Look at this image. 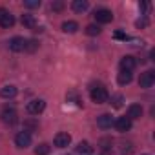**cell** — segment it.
<instances>
[{"label": "cell", "mask_w": 155, "mask_h": 155, "mask_svg": "<svg viewBox=\"0 0 155 155\" xmlns=\"http://www.w3.org/2000/svg\"><path fill=\"white\" fill-rule=\"evenodd\" d=\"M108 99H110V95H108L106 88L99 86V88H93L91 90V101L95 104H104V102H108Z\"/></svg>", "instance_id": "obj_1"}, {"label": "cell", "mask_w": 155, "mask_h": 155, "mask_svg": "<svg viewBox=\"0 0 155 155\" xmlns=\"http://www.w3.org/2000/svg\"><path fill=\"white\" fill-rule=\"evenodd\" d=\"M95 20L99 24H108V22L113 20V13L110 9H106V8H101V9L95 11Z\"/></svg>", "instance_id": "obj_2"}, {"label": "cell", "mask_w": 155, "mask_h": 155, "mask_svg": "<svg viewBox=\"0 0 155 155\" xmlns=\"http://www.w3.org/2000/svg\"><path fill=\"white\" fill-rule=\"evenodd\" d=\"M44 108H46V102H44L42 99H35V101L28 102V113H31V115H38V113H42Z\"/></svg>", "instance_id": "obj_3"}, {"label": "cell", "mask_w": 155, "mask_h": 155, "mask_svg": "<svg viewBox=\"0 0 155 155\" xmlns=\"http://www.w3.org/2000/svg\"><path fill=\"white\" fill-rule=\"evenodd\" d=\"M153 84H155V73L153 71H144L139 79V86L140 88H151Z\"/></svg>", "instance_id": "obj_4"}, {"label": "cell", "mask_w": 155, "mask_h": 155, "mask_svg": "<svg viewBox=\"0 0 155 155\" xmlns=\"http://www.w3.org/2000/svg\"><path fill=\"white\" fill-rule=\"evenodd\" d=\"M15 144H17L18 148H28V146L31 144V133H28V131H18L17 137H15Z\"/></svg>", "instance_id": "obj_5"}, {"label": "cell", "mask_w": 155, "mask_h": 155, "mask_svg": "<svg viewBox=\"0 0 155 155\" xmlns=\"http://www.w3.org/2000/svg\"><path fill=\"white\" fill-rule=\"evenodd\" d=\"M135 66H137V60H135V57H131V55H126V57H122L120 58V69L122 71H133L135 69Z\"/></svg>", "instance_id": "obj_6"}, {"label": "cell", "mask_w": 155, "mask_h": 155, "mask_svg": "<svg viewBox=\"0 0 155 155\" xmlns=\"http://www.w3.org/2000/svg\"><path fill=\"white\" fill-rule=\"evenodd\" d=\"M53 142H55L57 148H66V146H69V142H71V135L60 131V133L55 135V140H53Z\"/></svg>", "instance_id": "obj_7"}, {"label": "cell", "mask_w": 155, "mask_h": 155, "mask_svg": "<svg viewBox=\"0 0 155 155\" xmlns=\"http://www.w3.org/2000/svg\"><path fill=\"white\" fill-rule=\"evenodd\" d=\"M24 48H26V38H22V37H13V38L9 40V49H11V51L18 53V51H24Z\"/></svg>", "instance_id": "obj_8"}, {"label": "cell", "mask_w": 155, "mask_h": 155, "mask_svg": "<svg viewBox=\"0 0 155 155\" xmlns=\"http://www.w3.org/2000/svg\"><path fill=\"white\" fill-rule=\"evenodd\" d=\"M111 124H113V117L110 113H102L101 117H97V126L101 130H108V128H111Z\"/></svg>", "instance_id": "obj_9"}, {"label": "cell", "mask_w": 155, "mask_h": 155, "mask_svg": "<svg viewBox=\"0 0 155 155\" xmlns=\"http://www.w3.org/2000/svg\"><path fill=\"white\" fill-rule=\"evenodd\" d=\"M113 124H115L117 131H120V133H124V131L131 130V120H130L128 117H119V119H117Z\"/></svg>", "instance_id": "obj_10"}, {"label": "cell", "mask_w": 155, "mask_h": 155, "mask_svg": "<svg viewBox=\"0 0 155 155\" xmlns=\"http://www.w3.org/2000/svg\"><path fill=\"white\" fill-rule=\"evenodd\" d=\"M2 120H4L6 124L13 126V124L18 120V115H17L15 110H4V111H2Z\"/></svg>", "instance_id": "obj_11"}, {"label": "cell", "mask_w": 155, "mask_h": 155, "mask_svg": "<svg viewBox=\"0 0 155 155\" xmlns=\"http://www.w3.org/2000/svg\"><path fill=\"white\" fill-rule=\"evenodd\" d=\"M142 117V106L140 104H131L128 108V119L133 120V119H140Z\"/></svg>", "instance_id": "obj_12"}, {"label": "cell", "mask_w": 155, "mask_h": 155, "mask_svg": "<svg viewBox=\"0 0 155 155\" xmlns=\"http://www.w3.org/2000/svg\"><path fill=\"white\" fill-rule=\"evenodd\" d=\"M0 26H2L4 29H9V28H13L15 26V17L8 11V13H4L2 17H0Z\"/></svg>", "instance_id": "obj_13"}, {"label": "cell", "mask_w": 155, "mask_h": 155, "mask_svg": "<svg viewBox=\"0 0 155 155\" xmlns=\"http://www.w3.org/2000/svg\"><path fill=\"white\" fill-rule=\"evenodd\" d=\"M88 8H90V4L86 0H73L71 2V9L75 13H84V11H88Z\"/></svg>", "instance_id": "obj_14"}, {"label": "cell", "mask_w": 155, "mask_h": 155, "mask_svg": "<svg viewBox=\"0 0 155 155\" xmlns=\"http://www.w3.org/2000/svg\"><path fill=\"white\" fill-rule=\"evenodd\" d=\"M17 95V88L15 86H4L2 90H0V97L2 99H13Z\"/></svg>", "instance_id": "obj_15"}, {"label": "cell", "mask_w": 155, "mask_h": 155, "mask_svg": "<svg viewBox=\"0 0 155 155\" xmlns=\"http://www.w3.org/2000/svg\"><path fill=\"white\" fill-rule=\"evenodd\" d=\"M117 82H119L120 86L130 84V82H131V73H130V71H120L119 77H117Z\"/></svg>", "instance_id": "obj_16"}, {"label": "cell", "mask_w": 155, "mask_h": 155, "mask_svg": "<svg viewBox=\"0 0 155 155\" xmlns=\"http://www.w3.org/2000/svg\"><path fill=\"white\" fill-rule=\"evenodd\" d=\"M22 24H24L26 28H29V29H33V31H35L37 20H35V17H33V15H22Z\"/></svg>", "instance_id": "obj_17"}, {"label": "cell", "mask_w": 155, "mask_h": 155, "mask_svg": "<svg viewBox=\"0 0 155 155\" xmlns=\"http://www.w3.org/2000/svg\"><path fill=\"white\" fill-rule=\"evenodd\" d=\"M77 29H79V24L73 22V20H68V22L62 24V31H64V33H75Z\"/></svg>", "instance_id": "obj_18"}, {"label": "cell", "mask_w": 155, "mask_h": 155, "mask_svg": "<svg viewBox=\"0 0 155 155\" xmlns=\"http://www.w3.org/2000/svg\"><path fill=\"white\" fill-rule=\"evenodd\" d=\"M75 150H77V153H81V155H88L91 151V146H90V142H79V146H77Z\"/></svg>", "instance_id": "obj_19"}, {"label": "cell", "mask_w": 155, "mask_h": 155, "mask_svg": "<svg viewBox=\"0 0 155 155\" xmlns=\"http://www.w3.org/2000/svg\"><path fill=\"white\" fill-rule=\"evenodd\" d=\"M49 144H46V142H42V144H38L37 148H35V155H48L49 153Z\"/></svg>", "instance_id": "obj_20"}, {"label": "cell", "mask_w": 155, "mask_h": 155, "mask_svg": "<svg viewBox=\"0 0 155 155\" xmlns=\"http://www.w3.org/2000/svg\"><path fill=\"white\" fill-rule=\"evenodd\" d=\"M86 33H88L90 37H95V35L101 33V28H99L97 24H90V26H86Z\"/></svg>", "instance_id": "obj_21"}, {"label": "cell", "mask_w": 155, "mask_h": 155, "mask_svg": "<svg viewBox=\"0 0 155 155\" xmlns=\"http://www.w3.org/2000/svg\"><path fill=\"white\" fill-rule=\"evenodd\" d=\"M24 128H26L24 131L29 133V131H33V130L38 128V122H37V120H31V119H29V120H24Z\"/></svg>", "instance_id": "obj_22"}, {"label": "cell", "mask_w": 155, "mask_h": 155, "mask_svg": "<svg viewBox=\"0 0 155 155\" xmlns=\"http://www.w3.org/2000/svg\"><path fill=\"white\" fill-rule=\"evenodd\" d=\"M24 49L29 51V53H33V51L38 49V42H37V40H26V48H24Z\"/></svg>", "instance_id": "obj_23"}, {"label": "cell", "mask_w": 155, "mask_h": 155, "mask_svg": "<svg viewBox=\"0 0 155 155\" xmlns=\"http://www.w3.org/2000/svg\"><path fill=\"white\" fill-rule=\"evenodd\" d=\"M24 6L29 8V9H33V8H40V0H26Z\"/></svg>", "instance_id": "obj_24"}, {"label": "cell", "mask_w": 155, "mask_h": 155, "mask_svg": "<svg viewBox=\"0 0 155 155\" xmlns=\"http://www.w3.org/2000/svg\"><path fill=\"white\" fill-rule=\"evenodd\" d=\"M51 9L53 11H62L64 9V2H60V0H58V2H53L51 4Z\"/></svg>", "instance_id": "obj_25"}, {"label": "cell", "mask_w": 155, "mask_h": 155, "mask_svg": "<svg viewBox=\"0 0 155 155\" xmlns=\"http://www.w3.org/2000/svg\"><path fill=\"white\" fill-rule=\"evenodd\" d=\"M120 104H122V95H115L113 97V106L115 108H120Z\"/></svg>", "instance_id": "obj_26"}, {"label": "cell", "mask_w": 155, "mask_h": 155, "mask_svg": "<svg viewBox=\"0 0 155 155\" xmlns=\"http://www.w3.org/2000/svg\"><path fill=\"white\" fill-rule=\"evenodd\" d=\"M135 26H137V28H146V26H148V20L142 17V18H139V20L135 22Z\"/></svg>", "instance_id": "obj_27"}, {"label": "cell", "mask_w": 155, "mask_h": 155, "mask_svg": "<svg viewBox=\"0 0 155 155\" xmlns=\"http://www.w3.org/2000/svg\"><path fill=\"white\" fill-rule=\"evenodd\" d=\"M108 144H111V140H110V139H102V140H101V146H102L104 150H108V148H110Z\"/></svg>", "instance_id": "obj_28"}, {"label": "cell", "mask_w": 155, "mask_h": 155, "mask_svg": "<svg viewBox=\"0 0 155 155\" xmlns=\"http://www.w3.org/2000/svg\"><path fill=\"white\" fill-rule=\"evenodd\" d=\"M115 38H119V40H128V37H126L124 33H120V31H117V33H115Z\"/></svg>", "instance_id": "obj_29"}, {"label": "cell", "mask_w": 155, "mask_h": 155, "mask_svg": "<svg viewBox=\"0 0 155 155\" xmlns=\"http://www.w3.org/2000/svg\"><path fill=\"white\" fill-rule=\"evenodd\" d=\"M139 8H140V11H146V8H148V4H146V2H140V4H139Z\"/></svg>", "instance_id": "obj_30"}, {"label": "cell", "mask_w": 155, "mask_h": 155, "mask_svg": "<svg viewBox=\"0 0 155 155\" xmlns=\"http://www.w3.org/2000/svg\"><path fill=\"white\" fill-rule=\"evenodd\" d=\"M4 13H8V11H6V9H4V8H0V17H2V15H4Z\"/></svg>", "instance_id": "obj_31"}, {"label": "cell", "mask_w": 155, "mask_h": 155, "mask_svg": "<svg viewBox=\"0 0 155 155\" xmlns=\"http://www.w3.org/2000/svg\"><path fill=\"white\" fill-rule=\"evenodd\" d=\"M104 155H108V153H104Z\"/></svg>", "instance_id": "obj_32"}]
</instances>
